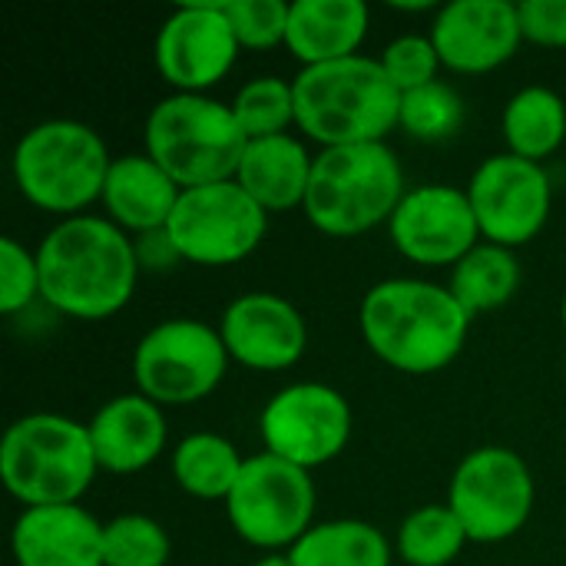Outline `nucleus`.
I'll return each instance as SVG.
<instances>
[{
	"instance_id": "5",
	"label": "nucleus",
	"mask_w": 566,
	"mask_h": 566,
	"mask_svg": "<svg viewBox=\"0 0 566 566\" xmlns=\"http://www.w3.org/2000/svg\"><path fill=\"white\" fill-rule=\"evenodd\" d=\"M96 451L86 424L63 415H27L0 444L3 488L27 507L76 504L96 478Z\"/></svg>"
},
{
	"instance_id": "9",
	"label": "nucleus",
	"mask_w": 566,
	"mask_h": 566,
	"mask_svg": "<svg viewBox=\"0 0 566 566\" xmlns=\"http://www.w3.org/2000/svg\"><path fill=\"white\" fill-rule=\"evenodd\" d=\"M229 352L222 335L196 318H169L143 335L133 355L139 395L163 405H196L226 378Z\"/></svg>"
},
{
	"instance_id": "26",
	"label": "nucleus",
	"mask_w": 566,
	"mask_h": 566,
	"mask_svg": "<svg viewBox=\"0 0 566 566\" xmlns=\"http://www.w3.org/2000/svg\"><path fill=\"white\" fill-rule=\"evenodd\" d=\"M242 464L245 458H239L232 441H226L222 434H209V431L189 434L172 451L176 484L199 501H226L239 481Z\"/></svg>"
},
{
	"instance_id": "19",
	"label": "nucleus",
	"mask_w": 566,
	"mask_h": 566,
	"mask_svg": "<svg viewBox=\"0 0 566 566\" xmlns=\"http://www.w3.org/2000/svg\"><path fill=\"white\" fill-rule=\"evenodd\" d=\"M96 464L109 474H136L166 448V418L146 395H119L106 401L86 424Z\"/></svg>"
},
{
	"instance_id": "32",
	"label": "nucleus",
	"mask_w": 566,
	"mask_h": 566,
	"mask_svg": "<svg viewBox=\"0 0 566 566\" xmlns=\"http://www.w3.org/2000/svg\"><path fill=\"white\" fill-rule=\"evenodd\" d=\"M381 66H385L388 80L401 93H408V90H418V86H428V83L438 80L441 56H438L431 36L408 33V36H398L395 43H388V50L381 56Z\"/></svg>"
},
{
	"instance_id": "30",
	"label": "nucleus",
	"mask_w": 566,
	"mask_h": 566,
	"mask_svg": "<svg viewBox=\"0 0 566 566\" xmlns=\"http://www.w3.org/2000/svg\"><path fill=\"white\" fill-rule=\"evenodd\" d=\"M461 119H464L461 96L441 80L408 90L401 96V129L415 139H424V143L448 139L458 133Z\"/></svg>"
},
{
	"instance_id": "10",
	"label": "nucleus",
	"mask_w": 566,
	"mask_h": 566,
	"mask_svg": "<svg viewBox=\"0 0 566 566\" xmlns=\"http://www.w3.org/2000/svg\"><path fill=\"white\" fill-rule=\"evenodd\" d=\"M169 235L192 265H235L259 249L269 229V212L235 182L182 189L169 219Z\"/></svg>"
},
{
	"instance_id": "3",
	"label": "nucleus",
	"mask_w": 566,
	"mask_h": 566,
	"mask_svg": "<svg viewBox=\"0 0 566 566\" xmlns=\"http://www.w3.org/2000/svg\"><path fill=\"white\" fill-rule=\"evenodd\" d=\"M295 126L322 143L361 146L385 143L401 126V90L388 80L381 60L348 56L322 66H305L295 80Z\"/></svg>"
},
{
	"instance_id": "35",
	"label": "nucleus",
	"mask_w": 566,
	"mask_h": 566,
	"mask_svg": "<svg viewBox=\"0 0 566 566\" xmlns=\"http://www.w3.org/2000/svg\"><path fill=\"white\" fill-rule=\"evenodd\" d=\"M133 249H136L139 269H149V272H169L176 262H182V252L176 249L169 229H153V232L136 235Z\"/></svg>"
},
{
	"instance_id": "23",
	"label": "nucleus",
	"mask_w": 566,
	"mask_h": 566,
	"mask_svg": "<svg viewBox=\"0 0 566 566\" xmlns=\"http://www.w3.org/2000/svg\"><path fill=\"white\" fill-rule=\"evenodd\" d=\"M292 566H391L388 537L365 521L315 524L292 551Z\"/></svg>"
},
{
	"instance_id": "36",
	"label": "nucleus",
	"mask_w": 566,
	"mask_h": 566,
	"mask_svg": "<svg viewBox=\"0 0 566 566\" xmlns=\"http://www.w3.org/2000/svg\"><path fill=\"white\" fill-rule=\"evenodd\" d=\"M252 566H292V564H289V557H262L259 564H252Z\"/></svg>"
},
{
	"instance_id": "27",
	"label": "nucleus",
	"mask_w": 566,
	"mask_h": 566,
	"mask_svg": "<svg viewBox=\"0 0 566 566\" xmlns=\"http://www.w3.org/2000/svg\"><path fill=\"white\" fill-rule=\"evenodd\" d=\"M468 544L464 524L448 504H428L405 517L398 531V557L408 566H448Z\"/></svg>"
},
{
	"instance_id": "37",
	"label": "nucleus",
	"mask_w": 566,
	"mask_h": 566,
	"mask_svg": "<svg viewBox=\"0 0 566 566\" xmlns=\"http://www.w3.org/2000/svg\"><path fill=\"white\" fill-rule=\"evenodd\" d=\"M560 315H564V328H566V298H564V308H560Z\"/></svg>"
},
{
	"instance_id": "8",
	"label": "nucleus",
	"mask_w": 566,
	"mask_h": 566,
	"mask_svg": "<svg viewBox=\"0 0 566 566\" xmlns=\"http://www.w3.org/2000/svg\"><path fill=\"white\" fill-rule=\"evenodd\" d=\"M232 531L262 551L295 547L315 524V481L275 454L245 458L232 494L226 497Z\"/></svg>"
},
{
	"instance_id": "12",
	"label": "nucleus",
	"mask_w": 566,
	"mask_h": 566,
	"mask_svg": "<svg viewBox=\"0 0 566 566\" xmlns=\"http://www.w3.org/2000/svg\"><path fill=\"white\" fill-rule=\"evenodd\" d=\"M259 428L269 454L312 471L348 448L352 408L342 391L318 381H298L265 405Z\"/></svg>"
},
{
	"instance_id": "14",
	"label": "nucleus",
	"mask_w": 566,
	"mask_h": 566,
	"mask_svg": "<svg viewBox=\"0 0 566 566\" xmlns=\"http://www.w3.org/2000/svg\"><path fill=\"white\" fill-rule=\"evenodd\" d=\"M239 50L232 23L216 0H192L159 27L156 66L176 93H202L229 76Z\"/></svg>"
},
{
	"instance_id": "20",
	"label": "nucleus",
	"mask_w": 566,
	"mask_h": 566,
	"mask_svg": "<svg viewBox=\"0 0 566 566\" xmlns=\"http://www.w3.org/2000/svg\"><path fill=\"white\" fill-rule=\"evenodd\" d=\"M182 196V186L146 153L119 156L109 166L106 186H103V209L113 226L123 232L143 235L153 229H166L176 202Z\"/></svg>"
},
{
	"instance_id": "33",
	"label": "nucleus",
	"mask_w": 566,
	"mask_h": 566,
	"mask_svg": "<svg viewBox=\"0 0 566 566\" xmlns=\"http://www.w3.org/2000/svg\"><path fill=\"white\" fill-rule=\"evenodd\" d=\"M33 298H40V265L36 252L23 249L17 239H0V312L17 315Z\"/></svg>"
},
{
	"instance_id": "2",
	"label": "nucleus",
	"mask_w": 566,
	"mask_h": 566,
	"mask_svg": "<svg viewBox=\"0 0 566 566\" xmlns=\"http://www.w3.org/2000/svg\"><path fill=\"white\" fill-rule=\"evenodd\" d=\"M365 345L405 375H434L448 368L471 332V315L434 282L388 279L378 282L358 312Z\"/></svg>"
},
{
	"instance_id": "13",
	"label": "nucleus",
	"mask_w": 566,
	"mask_h": 566,
	"mask_svg": "<svg viewBox=\"0 0 566 566\" xmlns=\"http://www.w3.org/2000/svg\"><path fill=\"white\" fill-rule=\"evenodd\" d=\"M481 235L494 245L517 249L541 235L551 216L554 186L541 163L514 153L488 156L468 186Z\"/></svg>"
},
{
	"instance_id": "29",
	"label": "nucleus",
	"mask_w": 566,
	"mask_h": 566,
	"mask_svg": "<svg viewBox=\"0 0 566 566\" xmlns=\"http://www.w3.org/2000/svg\"><path fill=\"white\" fill-rule=\"evenodd\" d=\"M172 554L169 534L146 514H119L103 527L106 566H166Z\"/></svg>"
},
{
	"instance_id": "24",
	"label": "nucleus",
	"mask_w": 566,
	"mask_h": 566,
	"mask_svg": "<svg viewBox=\"0 0 566 566\" xmlns=\"http://www.w3.org/2000/svg\"><path fill=\"white\" fill-rule=\"evenodd\" d=\"M517 285H521V265L514 259V249L481 242L454 265L448 289L461 302V308L474 318L481 312H494L507 305Z\"/></svg>"
},
{
	"instance_id": "28",
	"label": "nucleus",
	"mask_w": 566,
	"mask_h": 566,
	"mask_svg": "<svg viewBox=\"0 0 566 566\" xmlns=\"http://www.w3.org/2000/svg\"><path fill=\"white\" fill-rule=\"evenodd\" d=\"M232 113L249 143L285 136V129L295 123V90L282 76H255L235 93Z\"/></svg>"
},
{
	"instance_id": "21",
	"label": "nucleus",
	"mask_w": 566,
	"mask_h": 566,
	"mask_svg": "<svg viewBox=\"0 0 566 566\" xmlns=\"http://www.w3.org/2000/svg\"><path fill=\"white\" fill-rule=\"evenodd\" d=\"M365 33L368 7L361 0H295L285 46L305 66H322L358 56Z\"/></svg>"
},
{
	"instance_id": "1",
	"label": "nucleus",
	"mask_w": 566,
	"mask_h": 566,
	"mask_svg": "<svg viewBox=\"0 0 566 566\" xmlns=\"http://www.w3.org/2000/svg\"><path fill=\"white\" fill-rule=\"evenodd\" d=\"M36 265L40 298L80 322L123 312L139 279L133 239L99 216H73L53 226L36 249Z\"/></svg>"
},
{
	"instance_id": "34",
	"label": "nucleus",
	"mask_w": 566,
	"mask_h": 566,
	"mask_svg": "<svg viewBox=\"0 0 566 566\" xmlns=\"http://www.w3.org/2000/svg\"><path fill=\"white\" fill-rule=\"evenodd\" d=\"M521 33L537 46H566V0H524L517 3Z\"/></svg>"
},
{
	"instance_id": "4",
	"label": "nucleus",
	"mask_w": 566,
	"mask_h": 566,
	"mask_svg": "<svg viewBox=\"0 0 566 566\" xmlns=\"http://www.w3.org/2000/svg\"><path fill=\"white\" fill-rule=\"evenodd\" d=\"M405 199V172L388 143L322 149L305 196L308 222L335 239H352L391 222Z\"/></svg>"
},
{
	"instance_id": "31",
	"label": "nucleus",
	"mask_w": 566,
	"mask_h": 566,
	"mask_svg": "<svg viewBox=\"0 0 566 566\" xmlns=\"http://www.w3.org/2000/svg\"><path fill=\"white\" fill-rule=\"evenodd\" d=\"M216 7L232 23L239 46L272 50V46L285 43L292 3H285V0H216Z\"/></svg>"
},
{
	"instance_id": "25",
	"label": "nucleus",
	"mask_w": 566,
	"mask_h": 566,
	"mask_svg": "<svg viewBox=\"0 0 566 566\" xmlns=\"http://www.w3.org/2000/svg\"><path fill=\"white\" fill-rule=\"evenodd\" d=\"M504 139L514 156L541 163L566 139L564 99L547 86H527L504 106Z\"/></svg>"
},
{
	"instance_id": "15",
	"label": "nucleus",
	"mask_w": 566,
	"mask_h": 566,
	"mask_svg": "<svg viewBox=\"0 0 566 566\" xmlns=\"http://www.w3.org/2000/svg\"><path fill=\"white\" fill-rule=\"evenodd\" d=\"M388 229L395 249L418 265H458L481 245V226L468 192L444 182L405 192Z\"/></svg>"
},
{
	"instance_id": "6",
	"label": "nucleus",
	"mask_w": 566,
	"mask_h": 566,
	"mask_svg": "<svg viewBox=\"0 0 566 566\" xmlns=\"http://www.w3.org/2000/svg\"><path fill=\"white\" fill-rule=\"evenodd\" d=\"M245 146L249 136L232 106L202 93H172L146 119V156L182 189L235 179Z\"/></svg>"
},
{
	"instance_id": "22",
	"label": "nucleus",
	"mask_w": 566,
	"mask_h": 566,
	"mask_svg": "<svg viewBox=\"0 0 566 566\" xmlns=\"http://www.w3.org/2000/svg\"><path fill=\"white\" fill-rule=\"evenodd\" d=\"M312 166H315V159L289 133L269 136V139H252L239 163L235 182L265 212H289L295 206H305Z\"/></svg>"
},
{
	"instance_id": "17",
	"label": "nucleus",
	"mask_w": 566,
	"mask_h": 566,
	"mask_svg": "<svg viewBox=\"0 0 566 566\" xmlns=\"http://www.w3.org/2000/svg\"><path fill=\"white\" fill-rule=\"evenodd\" d=\"M219 335L229 358L252 371H285L308 345V328L298 308L272 292L239 295L226 308Z\"/></svg>"
},
{
	"instance_id": "11",
	"label": "nucleus",
	"mask_w": 566,
	"mask_h": 566,
	"mask_svg": "<svg viewBox=\"0 0 566 566\" xmlns=\"http://www.w3.org/2000/svg\"><path fill=\"white\" fill-rule=\"evenodd\" d=\"M448 507L474 544H501L521 534L534 511L527 461L507 448L471 451L451 478Z\"/></svg>"
},
{
	"instance_id": "18",
	"label": "nucleus",
	"mask_w": 566,
	"mask_h": 566,
	"mask_svg": "<svg viewBox=\"0 0 566 566\" xmlns=\"http://www.w3.org/2000/svg\"><path fill=\"white\" fill-rule=\"evenodd\" d=\"M103 527L80 504L27 507L13 524V560L17 566H106Z\"/></svg>"
},
{
	"instance_id": "7",
	"label": "nucleus",
	"mask_w": 566,
	"mask_h": 566,
	"mask_svg": "<svg viewBox=\"0 0 566 566\" xmlns=\"http://www.w3.org/2000/svg\"><path fill=\"white\" fill-rule=\"evenodd\" d=\"M109 166L99 133L76 119L36 123L13 149V179L27 202L66 219L103 199Z\"/></svg>"
},
{
	"instance_id": "16",
	"label": "nucleus",
	"mask_w": 566,
	"mask_h": 566,
	"mask_svg": "<svg viewBox=\"0 0 566 566\" xmlns=\"http://www.w3.org/2000/svg\"><path fill=\"white\" fill-rule=\"evenodd\" d=\"M521 17L507 0H454L438 10L431 43L454 73H491L521 46Z\"/></svg>"
}]
</instances>
